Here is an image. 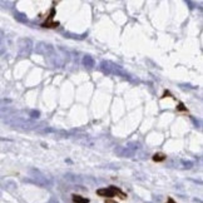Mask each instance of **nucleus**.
<instances>
[{"instance_id":"obj_1","label":"nucleus","mask_w":203,"mask_h":203,"mask_svg":"<svg viewBox=\"0 0 203 203\" xmlns=\"http://www.w3.org/2000/svg\"><path fill=\"white\" fill-rule=\"evenodd\" d=\"M97 194L104 198H112V197H119L120 199H125L127 194L120 188L115 186H109L107 188H100L97 191Z\"/></svg>"},{"instance_id":"obj_2","label":"nucleus","mask_w":203,"mask_h":203,"mask_svg":"<svg viewBox=\"0 0 203 203\" xmlns=\"http://www.w3.org/2000/svg\"><path fill=\"white\" fill-rule=\"evenodd\" d=\"M54 13H55V9L52 8L50 9V14H49V17L46 18V21L43 24V27L44 28H56L59 25L58 21H54L53 19H54Z\"/></svg>"},{"instance_id":"obj_3","label":"nucleus","mask_w":203,"mask_h":203,"mask_svg":"<svg viewBox=\"0 0 203 203\" xmlns=\"http://www.w3.org/2000/svg\"><path fill=\"white\" fill-rule=\"evenodd\" d=\"M72 199L74 203H89V199L85 197H82V196H79V194H73Z\"/></svg>"},{"instance_id":"obj_4","label":"nucleus","mask_w":203,"mask_h":203,"mask_svg":"<svg viewBox=\"0 0 203 203\" xmlns=\"http://www.w3.org/2000/svg\"><path fill=\"white\" fill-rule=\"evenodd\" d=\"M167 158V155L164 153H155L153 154V157H152V159L153 162H157V163H161V162H164Z\"/></svg>"},{"instance_id":"obj_5","label":"nucleus","mask_w":203,"mask_h":203,"mask_svg":"<svg viewBox=\"0 0 203 203\" xmlns=\"http://www.w3.org/2000/svg\"><path fill=\"white\" fill-rule=\"evenodd\" d=\"M177 110H179V112H188V110H187V108L184 107V104H183V103H179V105L177 107Z\"/></svg>"},{"instance_id":"obj_6","label":"nucleus","mask_w":203,"mask_h":203,"mask_svg":"<svg viewBox=\"0 0 203 203\" xmlns=\"http://www.w3.org/2000/svg\"><path fill=\"white\" fill-rule=\"evenodd\" d=\"M104 203H118V202L114 201V199H112V198H107L105 201H104Z\"/></svg>"},{"instance_id":"obj_7","label":"nucleus","mask_w":203,"mask_h":203,"mask_svg":"<svg viewBox=\"0 0 203 203\" xmlns=\"http://www.w3.org/2000/svg\"><path fill=\"white\" fill-rule=\"evenodd\" d=\"M166 203H176V202H174V199H173V198H170V197H169V198H168V201H167Z\"/></svg>"}]
</instances>
